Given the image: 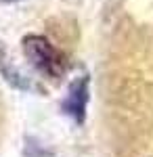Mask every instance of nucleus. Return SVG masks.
<instances>
[{
	"instance_id": "obj_1",
	"label": "nucleus",
	"mask_w": 153,
	"mask_h": 157,
	"mask_svg": "<svg viewBox=\"0 0 153 157\" xmlns=\"http://www.w3.org/2000/svg\"><path fill=\"white\" fill-rule=\"evenodd\" d=\"M23 52L27 61L38 71L50 78H59L65 69V59L46 38L42 36H27L23 40Z\"/></svg>"
},
{
	"instance_id": "obj_3",
	"label": "nucleus",
	"mask_w": 153,
	"mask_h": 157,
	"mask_svg": "<svg viewBox=\"0 0 153 157\" xmlns=\"http://www.w3.org/2000/svg\"><path fill=\"white\" fill-rule=\"evenodd\" d=\"M0 2H19V0H0Z\"/></svg>"
},
{
	"instance_id": "obj_2",
	"label": "nucleus",
	"mask_w": 153,
	"mask_h": 157,
	"mask_svg": "<svg viewBox=\"0 0 153 157\" xmlns=\"http://www.w3.org/2000/svg\"><path fill=\"white\" fill-rule=\"evenodd\" d=\"M86 101H88V80L80 78V80H76L69 86V94H67L65 103H63V109H65L67 115H71L73 120L80 124V121H84Z\"/></svg>"
}]
</instances>
